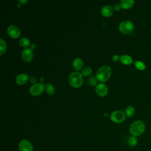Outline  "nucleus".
<instances>
[{
	"label": "nucleus",
	"mask_w": 151,
	"mask_h": 151,
	"mask_svg": "<svg viewBox=\"0 0 151 151\" xmlns=\"http://www.w3.org/2000/svg\"><path fill=\"white\" fill-rule=\"evenodd\" d=\"M111 74V67L108 65H104L97 70L96 74V77L98 81L104 83L109 79Z\"/></svg>",
	"instance_id": "f257e3e1"
},
{
	"label": "nucleus",
	"mask_w": 151,
	"mask_h": 151,
	"mask_svg": "<svg viewBox=\"0 0 151 151\" xmlns=\"http://www.w3.org/2000/svg\"><path fill=\"white\" fill-rule=\"evenodd\" d=\"M138 143V140L137 139V137L136 136H131L129 138L128 141H127V143L128 145L130 147H134L137 145Z\"/></svg>",
	"instance_id": "a211bd4d"
},
{
	"label": "nucleus",
	"mask_w": 151,
	"mask_h": 151,
	"mask_svg": "<svg viewBox=\"0 0 151 151\" xmlns=\"http://www.w3.org/2000/svg\"><path fill=\"white\" fill-rule=\"evenodd\" d=\"M134 4L133 0H122L119 5L120 7L124 9H128L131 8Z\"/></svg>",
	"instance_id": "ddd939ff"
},
{
	"label": "nucleus",
	"mask_w": 151,
	"mask_h": 151,
	"mask_svg": "<svg viewBox=\"0 0 151 151\" xmlns=\"http://www.w3.org/2000/svg\"><path fill=\"white\" fill-rule=\"evenodd\" d=\"M0 42H1V45H0V55H3L6 50V45L5 42L2 40H0Z\"/></svg>",
	"instance_id": "4be33fe9"
},
{
	"label": "nucleus",
	"mask_w": 151,
	"mask_h": 151,
	"mask_svg": "<svg viewBox=\"0 0 151 151\" xmlns=\"http://www.w3.org/2000/svg\"><path fill=\"white\" fill-rule=\"evenodd\" d=\"M20 151H33L34 147L31 143L27 139L21 140L18 145Z\"/></svg>",
	"instance_id": "6e6552de"
},
{
	"label": "nucleus",
	"mask_w": 151,
	"mask_h": 151,
	"mask_svg": "<svg viewBox=\"0 0 151 151\" xmlns=\"http://www.w3.org/2000/svg\"><path fill=\"white\" fill-rule=\"evenodd\" d=\"M134 65L136 67V68L139 70H144L146 68V65L145 64L140 61H136L134 62Z\"/></svg>",
	"instance_id": "412c9836"
},
{
	"label": "nucleus",
	"mask_w": 151,
	"mask_h": 151,
	"mask_svg": "<svg viewBox=\"0 0 151 151\" xmlns=\"http://www.w3.org/2000/svg\"><path fill=\"white\" fill-rule=\"evenodd\" d=\"M45 90V85L42 83H37L31 86L29 91L33 96H40Z\"/></svg>",
	"instance_id": "39448f33"
},
{
	"label": "nucleus",
	"mask_w": 151,
	"mask_h": 151,
	"mask_svg": "<svg viewBox=\"0 0 151 151\" xmlns=\"http://www.w3.org/2000/svg\"><path fill=\"white\" fill-rule=\"evenodd\" d=\"M29 81L31 83H36L37 82V79H36V78L35 77H31L30 78H29Z\"/></svg>",
	"instance_id": "393cba45"
},
{
	"label": "nucleus",
	"mask_w": 151,
	"mask_h": 151,
	"mask_svg": "<svg viewBox=\"0 0 151 151\" xmlns=\"http://www.w3.org/2000/svg\"><path fill=\"white\" fill-rule=\"evenodd\" d=\"M29 80L28 76L25 73L19 74L15 77V82L18 85H24Z\"/></svg>",
	"instance_id": "9b49d317"
},
{
	"label": "nucleus",
	"mask_w": 151,
	"mask_h": 151,
	"mask_svg": "<svg viewBox=\"0 0 151 151\" xmlns=\"http://www.w3.org/2000/svg\"><path fill=\"white\" fill-rule=\"evenodd\" d=\"M40 81H41V82H42V81H44V77H41V78H40Z\"/></svg>",
	"instance_id": "c85d7f7f"
},
{
	"label": "nucleus",
	"mask_w": 151,
	"mask_h": 151,
	"mask_svg": "<svg viewBox=\"0 0 151 151\" xmlns=\"http://www.w3.org/2000/svg\"><path fill=\"white\" fill-rule=\"evenodd\" d=\"M146 126L143 122L141 120H136L133 122L130 126V133L133 136H139L143 134L145 131Z\"/></svg>",
	"instance_id": "f03ea898"
},
{
	"label": "nucleus",
	"mask_w": 151,
	"mask_h": 151,
	"mask_svg": "<svg viewBox=\"0 0 151 151\" xmlns=\"http://www.w3.org/2000/svg\"><path fill=\"white\" fill-rule=\"evenodd\" d=\"M120 62L125 65H129L132 63L133 59L129 55H122L120 57Z\"/></svg>",
	"instance_id": "2eb2a0df"
},
{
	"label": "nucleus",
	"mask_w": 151,
	"mask_h": 151,
	"mask_svg": "<svg viewBox=\"0 0 151 151\" xmlns=\"http://www.w3.org/2000/svg\"><path fill=\"white\" fill-rule=\"evenodd\" d=\"M104 116H108V114H107V113H106V114H104Z\"/></svg>",
	"instance_id": "c756f323"
},
{
	"label": "nucleus",
	"mask_w": 151,
	"mask_h": 151,
	"mask_svg": "<svg viewBox=\"0 0 151 151\" xmlns=\"http://www.w3.org/2000/svg\"><path fill=\"white\" fill-rule=\"evenodd\" d=\"M97 79L96 76H91L88 80V84L91 86H96L97 84Z\"/></svg>",
	"instance_id": "aec40b11"
},
{
	"label": "nucleus",
	"mask_w": 151,
	"mask_h": 151,
	"mask_svg": "<svg viewBox=\"0 0 151 151\" xmlns=\"http://www.w3.org/2000/svg\"><path fill=\"white\" fill-rule=\"evenodd\" d=\"M112 60H113L114 61H115V62L117 61L118 60H119V55H113V57H112Z\"/></svg>",
	"instance_id": "a878e982"
},
{
	"label": "nucleus",
	"mask_w": 151,
	"mask_h": 151,
	"mask_svg": "<svg viewBox=\"0 0 151 151\" xmlns=\"http://www.w3.org/2000/svg\"><path fill=\"white\" fill-rule=\"evenodd\" d=\"M30 44L31 43L27 37H22L19 40V44L20 45V46L24 48H27V47H28L30 45Z\"/></svg>",
	"instance_id": "f3484780"
},
{
	"label": "nucleus",
	"mask_w": 151,
	"mask_h": 151,
	"mask_svg": "<svg viewBox=\"0 0 151 151\" xmlns=\"http://www.w3.org/2000/svg\"><path fill=\"white\" fill-rule=\"evenodd\" d=\"M96 91L99 96L104 97L107 94L108 87L106 84L100 83L96 86Z\"/></svg>",
	"instance_id": "1a4fd4ad"
},
{
	"label": "nucleus",
	"mask_w": 151,
	"mask_h": 151,
	"mask_svg": "<svg viewBox=\"0 0 151 151\" xmlns=\"http://www.w3.org/2000/svg\"><path fill=\"white\" fill-rule=\"evenodd\" d=\"M92 73V69L90 67H86L84 68L81 71V74L83 76H89Z\"/></svg>",
	"instance_id": "5701e85b"
},
{
	"label": "nucleus",
	"mask_w": 151,
	"mask_h": 151,
	"mask_svg": "<svg viewBox=\"0 0 151 151\" xmlns=\"http://www.w3.org/2000/svg\"><path fill=\"white\" fill-rule=\"evenodd\" d=\"M120 5H119V4H115L114 5V6H113V9L115 10V11H119L120 10Z\"/></svg>",
	"instance_id": "b1692460"
},
{
	"label": "nucleus",
	"mask_w": 151,
	"mask_h": 151,
	"mask_svg": "<svg viewBox=\"0 0 151 151\" xmlns=\"http://www.w3.org/2000/svg\"><path fill=\"white\" fill-rule=\"evenodd\" d=\"M81 73L78 71L72 72L68 76V83L74 88L80 87L83 84V77Z\"/></svg>",
	"instance_id": "7ed1b4c3"
},
{
	"label": "nucleus",
	"mask_w": 151,
	"mask_h": 151,
	"mask_svg": "<svg viewBox=\"0 0 151 151\" xmlns=\"http://www.w3.org/2000/svg\"><path fill=\"white\" fill-rule=\"evenodd\" d=\"M45 90L46 93L50 95V96H52L55 94V87H54V86L50 83H47L45 85Z\"/></svg>",
	"instance_id": "dca6fc26"
},
{
	"label": "nucleus",
	"mask_w": 151,
	"mask_h": 151,
	"mask_svg": "<svg viewBox=\"0 0 151 151\" xmlns=\"http://www.w3.org/2000/svg\"><path fill=\"white\" fill-rule=\"evenodd\" d=\"M134 24L130 21H124L119 25V31L124 34L131 33L134 29Z\"/></svg>",
	"instance_id": "20e7f679"
},
{
	"label": "nucleus",
	"mask_w": 151,
	"mask_h": 151,
	"mask_svg": "<svg viewBox=\"0 0 151 151\" xmlns=\"http://www.w3.org/2000/svg\"><path fill=\"white\" fill-rule=\"evenodd\" d=\"M35 47H36V45H35V44H31V45H30V48H30L31 50H32L35 49Z\"/></svg>",
	"instance_id": "bb28decb"
},
{
	"label": "nucleus",
	"mask_w": 151,
	"mask_h": 151,
	"mask_svg": "<svg viewBox=\"0 0 151 151\" xmlns=\"http://www.w3.org/2000/svg\"><path fill=\"white\" fill-rule=\"evenodd\" d=\"M134 113V109L133 106H127L125 109V115L127 117H131Z\"/></svg>",
	"instance_id": "6ab92c4d"
},
{
	"label": "nucleus",
	"mask_w": 151,
	"mask_h": 151,
	"mask_svg": "<svg viewBox=\"0 0 151 151\" xmlns=\"http://www.w3.org/2000/svg\"><path fill=\"white\" fill-rule=\"evenodd\" d=\"M27 0H24V1H21V0H19V1H18V2H19V3H20V4H21V5L25 4V3H27Z\"/></svg>",
	"instance_id": "cd10ccee"
},
{
	"label": "nucleus",
	"mask_w": 151,
	"mask_h": 151,
	"mask_svg": "<svg viewBox=\"0 0 151 151\" xmlns=\"http://www.w3.org/2000/svg\"><path fill=\"white\" fill-rule=\"evenodd\" d=\"M126 115L121 110H115L110 114L111 120L115 123H120L125 120Z\"/></svg>",
	"instance_id": "423d86ee"
},
{
	"label": "nucleus",
	"mask_w": 151,
	"mask_h": 151,
	"mask_svg": "<svg viewBox=\"0 0 151 151\" xmlns=\"http://www.w3.org/2000/svg\"><path fill=\"white\" fill-rule=\"evenodd\" d=\"M21 57L22 60L27 63L31 61L33 58V52L30 48H25L22 51Z\"/></svg>",
	"instance_id": "9d476101"
},
{
	"label": "nucleus",
	"mask_w": 151,
	"mask_h": 151,
	"mask_svg": "<svg viewBox=\"0 0 151 151\" xmlns=\"http://www.w3.org/2000/svg\"><path fill=\"white\" fill-rule=\"evenodd\" d=\"M7 32L9 37L14 39L18 38L21 35V31L19 28L14 25H11L8 27Z\"/></svg>",
	"instance_id": "0eeeda50"
},
{
	"label": "nucleus",
	"mask_w": 151,
	"mask_h": 151,
	"mask_svg": "<svg viewBox=\"0 0 151 151\" xmlns=\"http://www.w3.org/2000/svg\"><path fill=\"white\" fill-rule=\"evenodd\" d=\"M101 14L105 17H110L113 14V8L109 5H104L101 9Z\"/></svg>",
	"instance_id": "f8f14e48"
},
{
	"label": "nucleus",
	"mask_w": 151,
	"mask_h": 151,
	"mask_svg": "<svg viewBox=\"0 0 151 151\" xmlns=\"http://www.w3.org/2000/svg\"><path fill=\"white\" fill-rule=\"evenodd\" d=\"M83 61L80 58H76L73 61V67L77 71L80 70L83 68Z\"/></svg>",
	"instance_id": "4468645a"
}]
</instances>
